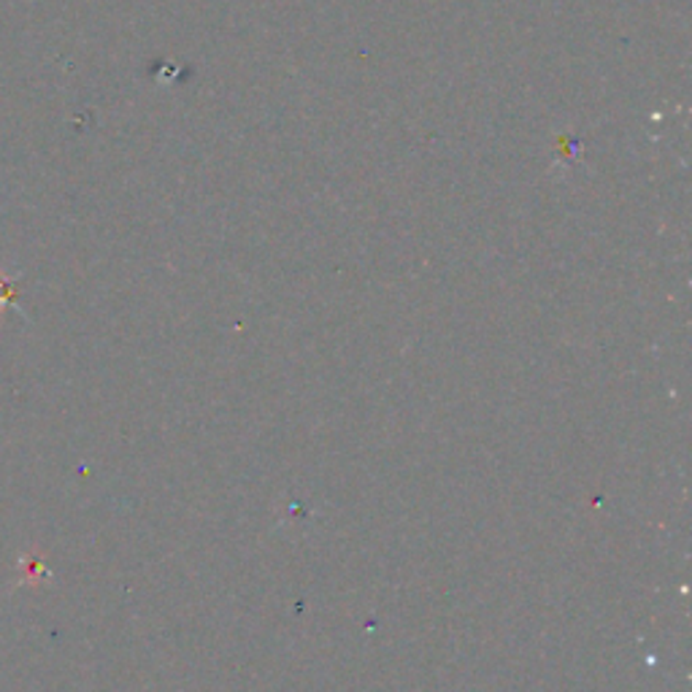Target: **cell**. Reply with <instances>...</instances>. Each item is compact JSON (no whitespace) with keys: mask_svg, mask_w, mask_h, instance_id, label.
Listing matches in <instances>:
<instances>
[{"mask_svg":"<svg viewBox=\"0 0 692 692\" xmlns=\"http://www.w3.org/2000/svg\"><path fill=\"white\" fill-rule=\"evenodd\" d=\"M6 312H14L20 317L28 320V314L20 306V273L9 277V273H0V317Z\"/></svg>","mask_w":692,"mask_h":692,"instance_id":"obj_1","label":"cell"},{"mask_svg":"<svg viewBox=\"0 0 692 692\" xmlns=\"http://www.w3.org/2000/svg\"><path fill=\"white\" fill-rule=\"evenodd\" d=\"M41 579H50V569H46V565H41L39 560L33 558V554H25V558H20V563H17L14 587H22V584H35V582H41Z\"/></svg>","mask_w":692,"mask_h":692,"instance_id":"obj_2","label":"cell"}]
</instances>
